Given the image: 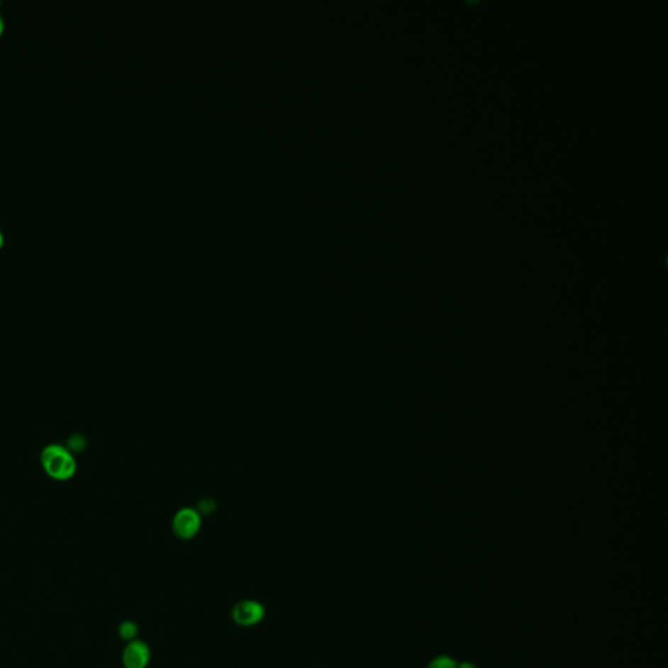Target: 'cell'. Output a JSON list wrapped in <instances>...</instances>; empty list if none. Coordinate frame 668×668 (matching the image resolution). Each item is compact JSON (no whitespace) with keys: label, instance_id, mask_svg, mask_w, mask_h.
I'll use <instances>...</instances> for the list:
<instances>
[{"label":"cell","instance_id":"obj_1","mask_svg":"<svg viewBox=\"0 0 668 668\" xmlns=\"http://www.w3.org/2000/svg\"><path fill=\"white\" fill-rule=\"evenodd\" d=\"M41 464L45 473L54 481H69L77 470L72 453L59 444H50L42 450Z\"/></svg>","mask_w":668,"mask_h":668},{"label":"cell","instance_id":"obj_2","mask_svg":"<svg viewBox=\"0 0 668 668\" xmlns=\"http://www.w3.org/2000/svg\"><path fill=\"white\" fill-rule=\"evenodd\" d=\"M267 610L264 604L255 599H243L234 604L231 610V619L239 627L250 628L260 624L265 618Z\"/></svg>","mask_w":668,"mask_h":668},{"label":"cell","instance_id":"obj_3","mask_svg":"<svg viewBox=\"0 0 668 668\" xmlns=\"http://www.w3.org/2000/svg\"><path fill=\"white\" fill-rule=\"evenodd\" d=\"M201 526V517L192 508H183L172 520V531L179 539L195 538Z\"/></svg>","mask_w":668,"mask_h":668},{"label":"cell","instance_id":"obj_4","mask_svg":"<svg viewBox=\"0 0 668 668\" xmlns=\"http://www.w3.org/2000/svg\"><path fill=\"white\" fill-rule=\"evenodd\" d=\"M150 658L152 650L149 645L136 638L130 641L123 652V666L124 668H147Z\"/></svg>","mask_w":668,"mask_h":668},{"label":"cell","instance_id":"obj_5","mask_svg":"<svg viewBox=\"0 0 668 668\" xmlns=\"http://www.w3.org/2000/svg\"><path fill=\"white\" fill-rule=\"evenodd\" d=\"M118 633H119V636L122 637L123 640L130 642V641L136 640V637L139 635V627H138L136 623L127 620V621H123L122 624L119 625Z\"/></svg>","mask_w":668,"mask_h":668},{"label":"cell","instance_id":"obj_6","mask_svg":"<svg viewBox=\"0 0 668 668\" xmlns=\"http://www.w3.org/2000/svg\"><path fill=\"white\" fill-rule=\"evenodd\" d=\"M457 662L449 655H439L428 663L427 668H456Z\"/></svg>","mask_w":668,"mask_h":668},{"label":"cell","instance_id":"obj_7","mask_svg":"<svg viewBox=\"0 0 668 668\" xmlns=\"http://www.w3.org/2000/svg\"><path fill=\"white\" fill-rule=\"evenodd\" d=\"M456 668H478L473 662H461V663H457Z\"/></svg>","mask_w":668,"mask_h":668},{"label":"cell","instance_id":"obj_8","mask_svg":"<svg viewBox=\"0 0 668 668\" xmlns=\"http://www.w3.org/2000/svg\"><path fill=\"white\" fill-rule=\"evenodd\" d=\"M3 30H4V20H3V17L0 16V34L3 33Z\"/></svg>","mask_w":668,"mask_h":668},{"label":"cell","instance_id":"obj_9","mask_svg":"<svg viewBox=\"0 0 668 668\" xmlns=\"http://www.w3.org/2000/svg\"><path fill=\"white\" fill-rule=\"evenodd\" d=\"M3 243H4V235H3V233L0 231V247L3 245Z\"/></svg>","mask_w":668,"mask_h":668}]
</instances>
